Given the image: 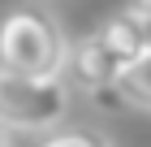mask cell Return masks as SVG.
<instances>
[{
  "label": "cell",
  "instance_id": "cell-1",
  "mask_svg": "<svg viewBox=\"0 0 151 147\" xmlns=\"http://www.w3.org/2000/svg\"><path fill=\"white\" fill-rule=\"evenodd\" d=\"M65 61V35L56 30V22L39 9H13L0 22V65L17 69V74H39L52 78L60 74Z\"/></svg>",
  "mask_w": 151,
  "mask_h": 147
},
{
  "label": "cell",
  "instance_id": "cell-2",
  "mask_svg": "<svg viewBox=\"0 0 151 147\" xmlns=\"http://www.w3.org/2000/svg\"><path fill=\"white\" fill-rule=\"evenodd\" d=\"M69 113V87L60 74H17L0 65V125L9 130H52Z\"/></svg>",
  "mask_w": 151,
  "mask_h": 147
},
{
  "label": "cell",
  "instance_id": "cell-3",
  "mask_svg": "<svg viewBox=\"0 0 151 147\" xmlns=\"http://www.w3.org/2000/svg\"><path fill=\"white\" fill-rule=\"evenodd\" d=\"M116 74H121V61L99 43V35H86L78 43H65V61H60V78L65 87L86 91L91 100H104L108 108H116Z\"/></svg>",
  "mask_w": 151,
  "mask_h": 147
},
{
  "label": "cell",
  "instance_id": "cell-4",
  "mask_svg": "<svg viewBox=\"0 0 151 147\" xmlns=\"http://www.w3.org/2000/svg\"><path fill=\"white\" fill-rule=\"evenodd\" d=\"M95 35H99V43H104L108 52L121 61V69H125L134 56H142V52H147V39H142V17H138L134 9L112 13V17H108Z\"/></svg>",
  "mask_w": 151,
  "mask_h": 147
},
{
  "label": "cell",
  "instance_id": "cell-5",
  "mask_svg": "<svg viewBox=\"0 0 151 147\" xmlns=\"http://www.w3.org/2000/svg\"><path fill=\"white\" fill-rule=\"evenodd\" d=\"M116 100L129 104V108H142V113H151V48L142 52V56H134L121 74H116Z\"/></svg>",
  "mask_w": 151,
  "mask_h": 147
},
{
  "label": "cell",
  "instance_id": "cell-6",
  "mask_svg": "<svg viewBox=\"0 0 151 147\" xmlns=\"http://www.w3.org/2000/svg\"><path fill=\"white\" fill-rule=\"evenodd\" d=\"M39 147H112V143L99 130H52Z\"/></svg>",
  "mask_w": 151,
  "mask_h": 147
},
{
  "label": "cell",
  "instance_id": "cell-7",
  "mask_svg": "<svg viewBox=\"0 0 151 147\" xmlns=\"http://www.w3.org/2000/svg\"><path fill=\"white\" fill-rule=\"evenodd\" d=\"M129 9L138 13V17H151V0H129Z\"/></svg>",
  "mask_w": 151,
  "mask_h": 147
},
{
  "label": "cell",
  "instance_id": "cell-8",
  "mask_svg": "<svg viewBox=\"0 0 151 147\" xmlns=\"http://www.w3.org/2000/svg\"><path fill=\"white\" fill-rule=\"evenodd\" d=\"M142 39H147V48H151V17H142Z\"/></svg>",
  "mask_w": 151,
  "mask_h": 147
},
{
  "label": "cell",
  "instance_id": "cell-9",
  "mask_svg": "<svg viewBox=\"0 0 151 147\" xmlns=\"http://www.w3.org/2000/svg\"><path fill=\"white\" fill-rule=\"evenodd\" d=\"M0 147H13L9 143V125H0Z\"/></svg>",
  "mask_w": 151,
  "mask_h": 147
}]
</instances>
